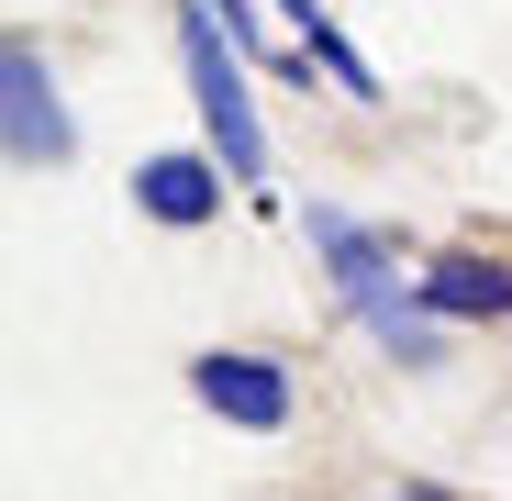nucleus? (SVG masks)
<instances>
[{"label":"nucleus","instance_id":"0eeeda50","mask_svg":"<svg viewBox=\"0 0 512 501\" xmlns=\"http://www.w3.org/2000/svg\"><path fill=\"white\" fill-rule=\"evenodd\" d=\"M301 56H323V78H334V90H346V101H379V78H368V56H357L346 34H334V23H312V34H301Z\"/></svg>","mask_w":512,"mask_h":501},{"label":"nucleus","instance_id":"7ed1b4c3","mask_svg":"<svg viewBox=\"0 0 512 501\" xmlns=\"http://www.w3.org/2000/svg\"><path fill=\"white\" fill-rule=\"evenodd\" d=\"M0 123H12V167H67V101H56V78H45V56L34 45H12L0 56Z\"/></svg>","mask_w":512,"mask_h":501},{"label":"nucleus","instance_id":"f257e3e1","mask_svg":"<svg viewBox=\"0 0 512 501\" xmlns=\"http://www.w3.org/2000/svg\"><path fill=\"white\" fill-rule=\"evenodd\" d=\"M301 223H312V245H323V257H334V290H346V301H357V312L379 323V346H390V357H412V368L435 357V312H423V301H401V290H390V245H379L368 223H346V212H334V201H312Z\"/></svg>","mask_w":512,"mask_h":501},{"label":"nucleus","instance_id":"1a4fd4ad","mask_svg":"<svg viewBox=\"0 0 512 501\" xmlns=\"http://www.w3.org/2000/svg\"><path fill=\"white\" fill-rule=\"evenodd\" d=\"M401 501H423V490H401Z\"/></svg>","mask_w":512,"mask_h":501},{"label":"nucleus","instance_id":"f03ea898","mask_svg":"<svg viewBox=\"0 0 512 501\" xmlns=\"http://www.w3.org/2000/svg\"><path fill=\"white\" fill-rule=\"evenodd\" d=\"M234 23H212V0L179 23V56H190V90H201V123L223 145V179H268V134H256V90H245V56L223 45Z\"/></svg>","mask_w":512,"mask_h":501},{"label":"nucleus","instance_id":"20e7f679","mask_svg":"<svg viewBox=\"0 0 512 501\" xmlns=\"http://www.w3.org/2000/svg\"><path fill=\"white\" fill-rule=\"evenodd\" d=\"M190 390L223 412V424H245V435H279V424H290V379H279V357L212 346V357H190Z\"/></svg>","mask_w":512,"mask_h":501},{"label":"nucleus","instance_id":"6e6552de","mask_svg":"<svg viewBox=\"0 0 512 501\" xmlns=\"http://www.w3.org/2000/svg\"><path fill=\"white\" fill-rule=\"evenodd\" d=\"M212 12H223V23H234V34H245V0H212Z\"/></svg>","mask_w":512,"mask_h":501},{"label":"nucleus","instance_id":"423d86ee","mask_svg":"<svg viewBox=\"0 0 512 501\" xmlns=\"http://www.w3.org/2000/svg\"><path fill=\"white\" fill-rule=\"evenodd\" d=\"M134 201H145L156 223H212V212H223V167H212V156H145V167H134Z\"/></svg>","mask_w":512,"mask_h":501},{"label":"nucleus","instance_id":"39448f33","mask_svg":"<svg viewBox=\"0 0 512 501\" xmlns=\"http://www.w3.org/2000/svg\"><path fill=\"white\" fill-rule=\"evenodd\" d=\"M412 301L435 312V323H501L512 312V268H490V257H435L412 279Z\"/></svg>","mask_w":512,"mask_h":501}]
</instances>
